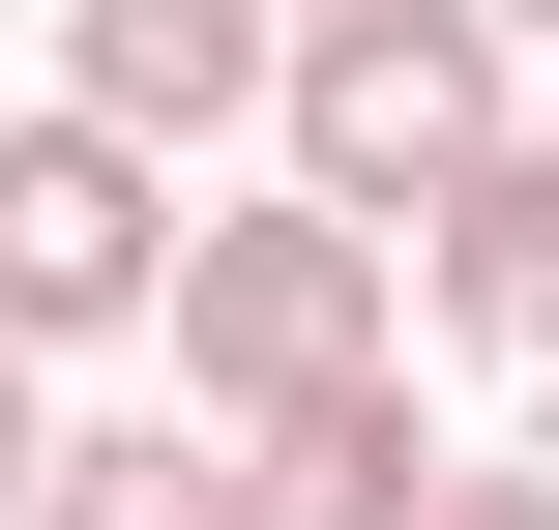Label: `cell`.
Listing matches in <instances>:
<instances>
[{"instance_id":"11","label":"cell","mask_w":559,"mask_h":530,"mask_svg":"<svg viewBox=\"0 0 559 530\" xmlns=\"http://www.w3.org/2000/svg\"><path fill=\"white\" fill-rule=\"evenodd\" d=\"M501 30H559V0H501Z\"/></svg>"},{"instance_id":"2","label":"cell","mask_w":559,"mask_h":530,"mask_svg":"<svg viewBox=\"0 0 559 530\" xmlns=\"http://www.w3.org/2000/svg\"><path fill=\"white\" fill-rule=\"evenodd\" d=\"M501 59H531L501 0H354V30H295V177L413 236L442 177H501V148H531V118H501Z\"/></svg>"},{"instance_id":"8","label":"cell","mask_w":559,"mask_h":530,"mask_svg":"<svg viewBox=\"0 0 559 530\" xmlns=\"http://www.w3.org/2000/svg\"><path fill=\"white\" fill-rule=\"evenodd\" d=\"M29 384H59V354H29V325H0V530L59 502V413H29Z\"/></svg>"},{"instance_id":"9","label":"cell","mask_w":559,"mask_h":530,"mask_svg":"<svg viewBox=\"0 0 559 530\" xmlns=\"http://www.w3.org/2000/svg\"><path fill=\"white\" fill-rule=\"evenodd\" d=\"M442 530H559V472H531V443H472V472H442Z\"/></svg>"},{"instance_id":"3","label":"cell","mask_w":559,"mask_h":530,"mask_svg":"<svg viewBox=\"0 0 559 530\" xmlns=\"http://www.w3.org/2000/svg\"><path fill=\"white\" fill-rule=\"evenodd\" d=\"M0 325H29V354L177 325V148H118L88 89H29V118H0Z\"/></svg>"},{"instance_id":"7","label":"cell","mask_w":559,"mask_h":530,"mask_svg":"<svg viewBox=\"0 0 559 530\" xmlns=\"http://www.w3.org/2000/svg\"><path fill=\"white\" fill-rule=\"evenodd\" d=\"M442 472H472V443L413 413V354H383V384H324V413L265 443V502H295V530H442Z\"/></svg>"},{"instance_id":"10","label":"cell","mask_w":559,"mask_h":530,"mask_svg":"<svg viewBox=\"0 0 559 530\" xmlns=\"http://www.w3.org/2000/svg\"><path fill=\"white\" fill-rule=\"evenodd\" d=\"M295 30H354V0H295Z\"/></svg>"},{"instance_id":"5","label":"cell","mask_w":559,"mask_h":530,"mask_svg":"<svg viewBox=\"0 0 559 530\" xmlns=\"http://www.w3.org/2000/svg\"><path fill=\"white\" fill-rule=\"evenodd\" d=\"M413 325H442V354H559V118L413 207Z\"/></svg>"},{"instance_id":"1","label":"cell","mask_w":559,"mask_h":530,"mask_svg":"<svg viewBox=\"0 0 559 530\" xmlns=\"http://www.w3.org/2000/svg\"><path fill=\"white\" fill-rule=\"evenodd\" d=\"M383 325H413V236L324 207V177H265V207L177 236V413H236V443H295L324 384H383Z\"/></svg>"},{"instance_id":"6","label":"cell","mask_w":559,"mask_h":530,"mask_svg":"<svg viewBox=\"0 0 559 530\" xmlns=\"http://www.w3.org/2000/svg\"><path fill=\"white\" fill-rule=\"evenodd\" d=\"M29 530H295V502H265V443H236V413H88Z\"/></svg>"},{"instance_id":"4","label":"cell","mask_w":559,"mask_h":530,"mask_svg":"<svg viewBox=\"0 0 559 530\" xmlns=\"http://www.w3.org/2000/svg\"><path fill=\"white\" fill-rule=\"evenodd\" d=\"M59 89L118 148H206V118H295V0H59Z\"/></svg>"}]
</instances>
